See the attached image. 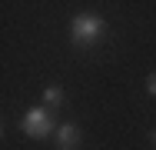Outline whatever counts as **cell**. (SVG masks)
<instances>
[{"instance_id":"obj_1","label":"cell","mask_w":156,"mask_h":150,"mask_svg":"<svg viewBox=\"0 0 156 150\" xmlns=\"http://www.w3.org/2000/svg\"><path fill=\"white\" fill-rule=\"evenodd\" d=\"M106 37V20L96 13H76L70 20V40L73 47H96Z\"/></svg>"},{"instance_id":"obj_2","label":"cell","mask_w":156,"mask_h":150,"mask_svg":"<svg viewBox=\"0 0 156 150\" xmlns=\"http://www.w3.org/2000/svg\"><path fill=\"white\" fill-rule=\"evenodd\" d=\"M20 130L27 133V137H50L57 127H53V114L47 110V107H30L27 114H23V120H20Z\"/></svg>"},{"instance_id":"obj_3","label":"cell","mask_w":156,"mask_h":150,"mask_svg":"<svg viewBox=\"0 0 156 150\" xmlns=\"http://www.w3.org/2000/svg\"><path fill=\"white\" fill-rule=\"evenodd\" d=\"M80 147V127L76 123H60L57 127V150H76Z\"/></svg>"},{"instance_id":"obj_4","label":"cell","mask_w":156,"mask_h":150,"mask_svg":"<svg viewBox=\"0 0 156 150\" xmlns=\"http://www.w3.org/2000/svg\"><path fill=\"white\" fill-rule=\"evenodd\" d=\"M63 103V90L57 84H50V87H43V107L47 110H53V107H60Z\"/></svg>"},{"instance_id":"obj_5","label":"cell","mask_w":156,"mask_h":150,"mask_svg":"<svg viewBox=\"0 0 156 150\" xmlns=\"http://www.w3.org/2000/svg\"><path fill=\"white\" fill-rule=\"evenodd\" d=\"M146 93H150V97H156V73H150V77H146Z\"/></svg>"},{"instance_id":"obj_6","label":"cell","mask_w":156,"mask_h":150,"mask_svg":"<svg viewBox=\"0 0 156 150\" xmlns=\"http://www.w3.org/2000/svg\"><path fill=\"white\" fill-rule=\"evenodd\" d=\"M153 144H156V130H153Z\"/></svg>"}]
</instances>
